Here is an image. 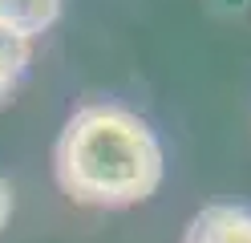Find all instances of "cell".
Segmentation results:
<instances>
[{"instance_id":"cell-1","label":"cell","mask_w":251,"mask_h":243,"mask_svg":"<svg viewBox=\"0 0 251 243\" xmlns=\"http://www.w3.org/2000/svg\"><path fill=\"white\" fill-rule=\"evenodd\" d=\"M57 183L81 207H130L162 183V146L138 113L81 106L57 138Z\"/></svg>"},{"instance_id":"cell-2","label":"cell","mask_w":251,"mask_h":243,"mask_svg":"<svg viewBox=\"0 0 251 243\" xmlns=\"http://www.w3.org/2000/svg\"><path fill=\"white\" fill-rule=\"evenodd\" d=\"M186 243H251V215L239 207H202L186 227Z\"/></svg>"},{"instance_id":"cell-3","label":"cell","mask_w":251,"mask_h":243,"mask_svg":"<svg viewBox=\"0 0 251 243\" xmlns=\"http://www.w3.org/2000/svg\"><path fill=\"white\" fill-rule=\"evenodd\" d=\"M57 8L61 0H0V25L21 37H33L57 21Z\"/></svg>"},{"instance_id":"cell-4","label":"cell","mask_w":251,"mask_h":243,"mask_svg":"<svg viewBox=\"0 0 251 243\" xmlns=\"http://www.w3.org/2000/svg\"><path fill=\"white\" fill-rule=\"evenodd\" d=\"M25 65H28V37L0 25V106L12 97L17 81L25 77Z\"/></svg>"},{"instance_id":"cell-5","label":"cell","mask_w":251,"mask_h":243,"mask_svg":"<svg viewBox=\"0 0 251 243\" xmlns=\"http://www.w3.org/2000/svg\"><path fill=\"white\" fill-rule=\"evenodd\" d=\"M8 211H12V190H8V183H4V178H0V227H4Z\"/></svg>"},{"instance_id":"cell-6","label":"cell","mask_w":251,"mask_h":243,"mask_svg":"<svg viewBox=\"0 0 251 243\" xmlns=\"http://www.w3.org/2000/svg\"><path fill=\"white\" fill-rule=\"evenodd\" d=\"M223 4H227V8H239V4H247V0H223Z\"/></svg>"}]
</instances>
